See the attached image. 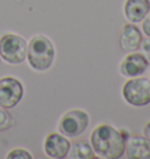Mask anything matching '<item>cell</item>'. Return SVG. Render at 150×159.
<instances>
[{
    "mask_svg": "<svg viewBox=\"0 0 150 159\" xmlns=\"http://www.w3.org/2000/svg\"><path fill=\"white\" fill-rule=\"evenodd\" d=\"M90 145L97 157L103 159L121 158L125 152V140L120 130L109 124H100L91 131Z\"/></svg>",
    "mask_w": 150,
    "mask_h": 159,
    "instance_id": "obj_1",
    "label": "cell"
},
{
    "mask_svg": "<svg viewBox=\"0 0 150 159\" xmlns=\"http://www.w3.org/2000/svg\"><path fill=\"white\" fill-rule=\"evenodd\" d=\"M28 65L36 71H45L52 67L55 59V48L53 42L46 35H34L27 46Z\"/></svg>",
    "mask_w": 150,
    "mask_h": 159,
    "instance_id": "obj_2",
    "label": "cell"
},
{
    "mask_svg": "<svg viewBox=\"0 0 150 159\" xmlns=\"http://www.w3.org/2000/svg\"><path fill=\"white\" fill-rule=\"evenodd\" d=\"M27 41L22 36L7 33L0 38V59L10 65H20L27 56Z\"/></svg>",
    "mask_w": 150,
    "mask_h": 159,
    "instance_id": "obj_3",
    "label": "cell"
},
{
    "mask_svg": "<svg viewBox=\"0 0 150 159\" xmlns=\"http://www.w3.org/2000/svg\"><path fill=\"white\" fill-rule=\"evenodd\" d=\"M122 96L128 104L144 107L150 103V80L145 77H130L122 87Z\"/></svg>",
    "mask_w": 150,
    "mask_h": 159,
    "instance_id": "obj_4",
    "label": "cell"
},
{
    "mask_svg": "<svg viewBox=\"0 0 150 159\" xmlns=\"http://www.w3.org/2000/svg\"><path fill=\"white\" fill-rule=\"evenodd\" d=\"M89 122V115L85 110H69L61 117L59 122V131L68 138H75L87 130Z\"/></svg>",
    "mask_w": 150,
    "mask_h": 159,
    "instance_id": "obj_5",
    "label": "cell"
},
{
    "mask_svg": "<svg viewBox=\"0 0 150 159\" xmlns=\"http://www.w3.org/2000/svg\"><path fill=\"white\" fill-rule=\"evenodd\" d=\"M24 97V85L13 76L0 79V107L12 109L20 103Z\"/></svg>",
    "mask_w": 150,
    "mask_h": 159,
    "instance_id": "obj_6",
    "label": "cell"
},
{
    "mask_svg": "<svg viewBox=\"0 0 150 159\" xmlns=\"http://www.w3.org/2000/svg\"><path fill=\"white\" fill-rule=\"evenodd\" d=\"M70 143L65 134L52 132L46 136L44 142V151L47 157L54 159H62L68 157L70 150Z\"/></svg>",
    "mask_w": 150,
    "mask_h": 159,
    "instance_id": "obj_7",
    "label": "cell"
},
{
    "mask_svg": "<svg viewBox=\"0 0 150 159\" xmlns=\"http://www.w3.org/2000/svg\"><path fill=\"white\" fill-rule=\"evenodd\" d=\"M148 66L149 63L142 53L131 52L121 61L119 70H120L121 75L130 79V77H137V76L144 74Z\"/></svg>",
    "mask_w": 150,
    "mask_h": 159,
    "instance_id": "obj_8",
    "label": "cell"
},
{
    "mask_svg": "<svg viewBox=\"0 0 150 159\" xmlns=\"http://www.w3.org/2000/svg\"><path fill=\"white\" fill-rule=\"evenodd\" d=\"M143 40V35L140 28L135 24H125L122 27L120 34V47L121 49L125 53H131V52H137L140 49L141 43Z\"/></svg>",
    "mask_w": 150,
    "mask_h": 159,
    "instance_id": "obj_9",
    "label": "cell"
},
{
    "mask_svg": "<svg viewBox=\"0 0 150 159\" xmlns=\"http://www.w3.org/2000/svg\"><path fill=\"white\" fill-rule=\"evenodd\" d=\"M129 159H150V140L141 136H131L125 142V152Z\"/></svg>",
    "mask_w": 150,
    "mask_h": 159,
    "instance_id": "obj_10",
    "label": "cell"
},
{
    "mask_svg": "<svg viewBox=\"0 0 150 159\" xmlns=\"http://www.w3.org/2000/svg\"><path fill=\"white\" fill-rule=\"evenodd\" d=\"M123 12L127 20L130 22H141L150 12L149 0H125Z\"/></svg>",
    "mask_w": 150,
    "mask_h": 159,
    "instance_id": "obj_11",
    "label": "cell"
},
{
    "mask_svg": "<svg viewBox=\"0 0 150 159\" xmlns=\"http://www.w3.org/2000/svg\"><path fill=\"white\" fill-rule=\"evenodd\" d=\"M95 152L91 145L86 139H77L70 144L68 157L73 159H91L95 158Z\"/></svg>",
    "mask_w": 150,
    "mask_h": 159,
    "instance_id": "obj_12",
    "label": "cell"
},
{
    "mask_svg": "<svg viewBox=\"0 0 150 159\" xmlns=\"http://www.w3.org/2000/svg\"><path fill=\"white\" fill-rule=\"evenodd\" d=\"M14 124V119L12 118L11 114L7 111V109L0 107V132L8 130Z\"/></svg>",
    "mask_w": 150,
    "mask_h": 159,
    "instance_id": "obj_13",
    "label": "cell"
},
{
    "mask_svg": "<svg viewBox=\"0 0 150 159\" xmlns=\"http://www.w3.org/2000/svg\"><path fill=\"white\" fill-rule=\"evenodd\" d=\"M7 159H32V154H30V151H27L25 149H21V148H18V149H14L10 151L8 154L6 156Z\"/></svg>",
    "mask_w": 150,
    "mask_h": 159,
    "instance_id": "obj_14",
    "label": "cell"
},
{
    "mask_svg": "<svg viewBox=\"0 0 150 159\" xmlns=\"http://www.w3.org/2000/svg\"><path fill=\"white\" fill-rule=\"evenodd\" d=\"M141 49H142V54L144 55L145 60L148 61V63L150 65V38L142 40V43H141Z\"/></svg>",
    "mask_w": 150,
    "mask_h": 159,
    "instance_id": "obj_15",
    "label": "cell"
},
{
    "mask_svg": "<svg viewBox=\"0 0 150 159\" xmlns=\"http://www.w3.org/2000/svg\"><path fill=\"white\" fill-rule=\"evenodd\" d=\"M142 30L144 32V34L150 38V12L145 15V18L142 20Z\"/></svg>",
    "mask_w": 150,
    "mask_h": 159,
    "instance_id": "obj_16",
    "label": "cell"
},
{
    "mask_svg": "<svg viewBox=\"0 0 150 159\" xmlns=\"http://www.w3.org/2000/svg\"><path fill=\"white\" fill-rule=\"evenodd\" d=\"M143 134L148 140H150V120L145 124L144 129H143Z\"/></svg>",
    "mask_w": 150,
    "mask_h": 159,
    "instance_id": "obj_17",
    "label": "cell"
},
{
    "mask_svg": "<svg viewBox=\"0 0 150 159\" xmlns=\"http://www.w3.org/2000/svg\"><path fill=\"white\" fill-rule=\"evenodd\" d=\"M120 132H121V134H122V137H123V138H124V140L125 142H127V139L129 138L130 136H129V132H128V131H125V130H120Z\"/></svg>",
    "mask_w": 150,
    "mask_h": 159,
    "instance_id": "obj_18",
    "label": "cell"
},
{
    "mask_svg": "<svg viewBox=\"0 0 150 159\" xmlns=\"http://www.w3.org/2000/svg\"><path fill=\"white\" fill-rule=\"evenodd\" d=\"M149 2H150V0H149Z\"/></svg>",
    "mask_w": 150,
    "mask_h": 159,
    "instance_id": "obj_19",
    "label": "cell"
},
{
    "mask_svg": "<svg viewBox=\"0 0 150 159\" xmlns=\"http://www.w3.org/2000/svg\"><path fill=\"white\" fill-rule=\"evenodd\" d=\"M149 80H150V79H149Z\"/></svg>",
    "mask_w": 150,
    "mask_h": 159,
    "instance_id": "obj_20",
    "label": "cell"
}]
</instances>
